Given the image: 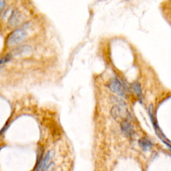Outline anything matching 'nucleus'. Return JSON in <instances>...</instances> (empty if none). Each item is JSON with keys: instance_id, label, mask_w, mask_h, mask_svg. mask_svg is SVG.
<instances>
[{"instance_id": "f257e3e1", "label": "nucleus", "mask_w": 171, "mask_h": 171, "mask_svg": "<svg viewBox=\"0 0 171 171\" xmlns=\"http://www.w3.org/2000/svg\"><path fill=\"white\" fill-rule=\"evenodd\" d=\"M27 33L26 32L24 29H18L14 30L8 36L6 40V45L8 47H11L16 46L20 44V43L23 42L24 40L26 38Z\"/></svg>"}, {"instance_id": "f03ea898", "label": "nucleus", "mask_w": 171, "mask_h": 171, "mask_svg": "<svg viewBox=\"0 0 171 171\" xmlns=\"http://www.w3.org/2000/svg\"><path fill=\"white\" fill-rule=\"evenodd\" d=\"M111 114L115 120H124L129 116V112L125 106L124 103L115 105L111 110Z\"/></svg>"}, {"instance_id": "7ed1b4c3", "label": "nucleus", "mask_w": 171, "mask_h": 171, "mask_svg": "<svg viewBox=\"0 0 171 171\" xmlns=\"http://www.w3.org/2000/svg\"><path fill=\"white\" fill-rule=\"evenodd\" d=\"M108 87L109 88V89L111 90L112 92H114V94L119 95V96L121 97H126L125 92L124 88L122 86L121 84L119 81V79H112L109 82L108 84Z\"/></svg>"}, {"instance_id": "20e7f679", "label": "nucleus", "mask_w": 171, "mask_h": 171, "mask_svg": "<svg viewBox=\"0 0 171 171\" xmlns=\"http://www.w3.org/2000/svg\"><path fill=\"white\" fill-rule=\"evenodd\" d=\"M22 21H23V16L21 12L14 11L12 12L9 19V24L11 26H15L21 23Z\"/></svg>"}, {"instance_id": "39448f33", "label": "nucleus", "mask_w": 171, "mask_h": 171, "mask_svg": "<svg viewBox=\"0 0 171 171\" xmlns=\"http://www.w3.org/2000/svg\"><path fill=\"white\" fill-rule=\"evenodd\" d=\"M121 130L124 134L128 137H132L134 135V130L132 125L126 120H123L121 123Z\"/></svg>"}, {"instance_id": "423d86ee", "label": "nucleus", "mask_w": 171, "mask_h": 171, "mask_svg": "<svg viewBox=\"0 0 171 171\" xmlns=\"http://www.w3.org/2000/svg\"><path fill=\"white\" fill-rule=\"evenodd\" d=\"M32 47L29 46H23L13 50L11 54V56H21V55H26L31 52Z\"/></svg>"}, {"instance_id": "0eeeda50", "label": "nucleus", "mask_w": 171, "mask_h": 171, "mask_svg": "<svg viewBox=\"0 0 171 171\" xmlns=\"http://www.w3.org/2000/svg\"><path fill=\"white\" fill-rule=\"evenodd\" d=\"M54 152L52 150H49L48 152L46 153V154L45 155V157H44V159H43V161L42 162L41 167H40V171H42L46 168L47 165H48L51 161L52 157H54Z\"/></svg>"}, {"instance_id": "6e6552de", "label": "nucleus", "mask_w": 171, "mask_h": 171, "mask_svg": "<svg viewBox=\"0 0 171 171\" xmlns=\"http://www.w3.org/2000/svg\"><path fill=\"white\" fill-rule=\"evenodd\" d=\"M138 144H139L140 148L145 152L148 151L152 148V146L151 141L147 138H140L139 142H138Z\"/></svg>"}, {"instance_id": "1a4fd4ad", "label": "nucleus", "mask_w": 171, "mask_h": 171, "mask_svg": "<svg viewBox=\"0 0 171 171\" xmlns=\"http://www.w3.org/2000/svg\"><path fill=\"white\" fill-rule=\"evenodd\" d=\"M132 87L133 90H134V92L137 94L138 99L140 100V101H142V90L140 88V84L137 82H134L132 84Z\"/></svg>"}, {"instance_id": "9d476101", "label": "nucleus", "mask_w": 171, "mask_h": 171, "mask_svg": "<svg viewBox=\"0 0 171 171\" xmlns=\"http://www.w3.org/2000/svg\"><path fill=\"white\" fill-rule=\"evenodd\" d=\"M11 57H12V56L11 55V54H7L6 56L1 57V58H0V65L6 64V63L10 61V60H11Z\"/></svg>"}, {"instance_id": "9b49d317", "label": "nucleus", "mask_w": 171, "mask_h": 171, "mask_svg": "<svg viewBox=\"0 0 171 171\" xmlns=\"http://www.w3.org/2000/svg\"><path fill=\"white\" fill-rule=\"evenodd\" d=\"M54 169H55L54 162H51L44 170L42 171H54Z\"/></svg>"}, {"instance_id": "f8f14e48", "label": "nucleus", "mask_w": 171, "mask_h": 171, "mask_svg": "<svg viewBox=\"0 0 171 171\" xmlns=\"http://www.w3.org/2000/svg\"><path fill=\"white\" fill-rule=\"evenodd\" d=\"M5 4H6V2L4 1H0V15H1L2 11L5 7Z\"/></svg>"}]
</instances>
